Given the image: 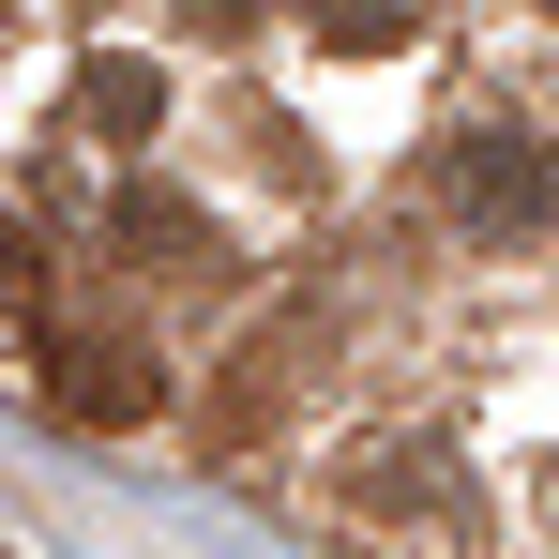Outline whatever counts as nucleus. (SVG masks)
<instances>
[{
  "label": "nucleus",
  "mask_w": 559,
  "mask_h": 559,
  "mask_svg": "<svg viewBox=\"0 0 559 559\" xmlns=\"http://www.w3.org/2000/svg\"><path fill=\"white\" fill-rule=\"evenodd\" d=\"M182 15H212V31H242V15H258V0H182Z\"/></svg>",
  "instance_id": "nucleus-7"
},
{
  "label": "nucleus",
  "mask_w": 559,
  "mask_h": 559,
  "mask_svg": "<svg viewBox=\"0 0 559 559\" xmlns=\"http://www.w3.org/2000/svg\"><path fill=\"white\" fill-rule=\"evenodd\" d=\"M302 31H318V46H348V61H393V46L424 31V0H302Z\"/></svg>",
  "instance_id": "nucleus-4"
},
{
  "label": "nucleus",
  "mask_w": 559,
  "mask_h": 559,
  "mask_svg": "<svg viewBox=\"0 0 559 559\" xmlns=\"http://www.w3.org/2000/svg\"><path fill=\"white\" fill-rule=\"evenodd\" d=\"M121 242H136L152 273H212V258H227V242H212V212H182V197H136V212H121Z\"/></svg>",
  "instance_id": "nucleus-3"
},
{
  "label": "nucleus",
  "mask_w": 559,
  "mask_h": 559,
  "mask_svg": "<svg viewBox=\"0 0 559 559\" xmlns=\"http://www.w3.org/2000/svg\"><path fill=\"white\" fill-rule=\"evenodd\" d=\"M92 121L106 136H152V121H167V76H152V61H92Z\"/></svg>",
  "instance_id": "nucleus-5"
},
{
  "label": "nucleus",
  "mask_w": 559,
  "mask_h": 559,
  "mask_svg": "<svg viewBox=\"0 0 559 559\" xmlns=\"http://www.w3.org/2000/svg\"><path fill=\"white\" fill-rule=\"evenodd\" d=\"M46 393H61L76 424H152V408H167V378H152V348H121V333H76V348L46 364Z\"/></svg>",
  "instance_id": "nucleus-2"
},
{
  "label": "nucleus",
  "mask_w": 559,
  "mask_h": 559,
  "mask_svg": "<svg viewBox=\"0 0 559 559\" xmlns=\"http://www.w3.org/2000/svg\"><path fill=\"white\" fill-rule=\"evenodd\" d=\"M439 197H454L468 242H530V227L559 212V152H545V136H514V121H484V136L439 152Z\"/></svg>",
  "instance_id": "nucleus-1"
},
{
  "label": "nucleus",
  "mask_w": 559,
  "mask_h": 559,
  "mask_svg": "<svg viewBox=\"0 0 559 559\" xmlns=\"http://www.w3.org/2000/svg\"><path fill=\"white\" fill-rule=\"evenodd\" d=\"M0 318H46V242L0 212Z\"/></svg>",
  "instance_id": "nucleus-6"
}]
</instances>
